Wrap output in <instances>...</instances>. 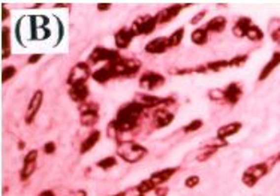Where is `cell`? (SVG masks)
Returning a JSON list of instances; mask_svg holds the SVG:
<instances>
[{
    "mask_svg": "<svg viewBox=\"0 0 280 196\" xmlns=\"http://www.w3.org/2000/svg\"><path fill=\"white\" fill-rule=\"evenodd\" d=\"M147 109L137 100L125 103L115 114V119L111 122L118 132V136L137 131L141 126V119Z\"/></svg>",
    "mask_w": 280,
    "mask_h": 196,
    "instance_id": "6da1fadb",
    "label": "cell"
},
{
    "mask_svg": "<svg viewBox=\"0 0 280 196\" xmlns=\"http://www.w3.org/2000/svg\"><path fill=\"white\" fill-rule=\"evenodd\" d=\"M115 154H117V158H120L123 162L134 165L145 158L148 154V150H147V147H144L142 144H140L134 139H122L117 142Z\"/></svg>",
    "mask_w": 280,
    "mask_h": 196,
    "instance_id": "7a4b0ae2",
    "label": "cell"
},
{
    "mask_svg": "<svg viewBox=\"0 0 280 196\" xmlns=\"http://www.w3.org/2000/svg\"><path fill=\"white\" fill-rule=\"evenodd\" d=\"M112 66L114 70V76L115 78H134L138 75V72L141 70V62L135 57H122L120 60L109 63Z\"/></svg>",
    "mask_w": 280,
    "mask_h": 196,
    "instance_id": "3957f363",
    "label": "cell"
},
{
    "mask_svg": "<svg viewBox=\"0 0 280 196\" xmlns=\"http://www.w3.org/2000/svg\"><path fill=\"white\" fill-rule=\"evenodd\" d=\"M79 125L83 128H95L99 123V105L96 102H84L78 106Z\"/></svg>",
    "mask_w": 280,
    "mask_h": 196,
    "instance_id": "277c9868",
    "label": "cell"
},
{
    "mask_svg": "<svg viewBox=\"0 0 280 196\" xmlns=\"http://www.w3.org/2000/svg\"><path fill=\"white\" fill-rule=\"evenodd\" d=\"M270 172V166L267 162H259V163H255L252 166H249L247 169H245L243 175H242V183L246 186V187H255L267 174Z\"/></svg>",
    "mask_w": 280,
    "mask_h": 196,
    "instance_id": "5b68a950",
    "label": "cell"
},
{
    "mask_svg": "<svg viewBox=\"0 0 280 196\" xmlns=\"http://www.w3.org/2000/svg\"><path fill=\"white\" fill-rule=\"evenodd\" d=\"M90 65L87 62H78L72 66L69 75H68V86H76V84H87V80L92 76Z\"/></svg>",
    "mask_w": 280,
    "mask_h": 196,
    "instance_id": "8992f818",
    "label": "cell"
},
{
    "mask_svg": "<svg viewBox=\"0 0 280 196\" xmlns=\"http://www.w3.org/2000/svg\"><path fill=\"white\" fill-rule=\"evenodd\" d=\"M122 59L118 50H111V48H105V47H96L90 56L87 63L89 65H99V63H114L117 60Z\"/></svg>",
    "mask_w": 280,
    "mask_h": 196,
    "instance_id": "52a82bcc",
    "label": "cell"
},
{
    "mask_svg": "<svg viewBox=\"0 0 280 196\" xmlns=\"http://www.w3.org/2000/svg\"><path fill=\"white\" fill-rule=\"evenodd\" d=\"M135 100L140 102L145 109H157L167 105H173L175 102L174 98H161V96H154L151 93H137Z\"/></svg>",
    "mask_w": 280,
    "mask_h": 196,
    "instance_id": "ba28073f",
    "label": "cell"
},
{
    "mask_svg": "<svg viewBox=\"0 0 280 196\" xmlns=\"http://www.w3.org/2000/svg\"><path fill=\"white\" fill-rule=\"evenodd\" d=\"M165 76L159 72H154V70H145L144 73H141L140 76V87L145 92H153L159 87H162L165 84Z\"/></svg>",
    "mask_w": 280,
    "mask_h": 196,
    "instance_id": "9c48e42d",
    "label": "cell"
},
{
    "mask_svg": "<svg viewBox=\"0 0 280 196\" xmlns=\"http://www.w3.org/2000/svg\"><path fill=\"white\" fill-rule=\"evenodd\" d=\"M159 23H157V20H156V15H142V17H138L134 23H132V26H131V29L135 32V34L137 36H148V34H151L153 32H154V29H156V26H157Z\"/></svg>",
    "mask_w": 280,
    "mask_h": 196,
    "instance_id": "30bf717a",
    "label": "cell"
},
{
    "mask_svg": "<svg viewBox=\"0 0 280 196\" xmlns=\"http://www.w3.org/2000/svg\"><path fill=\"white\" fill-rule=\"evenodd\" d=\"M42 102H44V92L36 90L29 100V105H27V109H26V114H24V123L26 125H32L35 122L39 109H41V106H42Z\"/></svg>",
    "mask_w": 280,
    "mask_h": 196,
    "instance_id": "8fae6325",
    "label": "cell"
},
{
    "mask_svg": "<svg viewBox=\"0 0 280 196\" xmlns=\"http://www.w3.org/2000/svg\"><path fill=\"white\" fill-rule=\"evenodd\" d=\"M37 156L39 151L37 150H30L27 151V154L24 156V161H23V166L20 169V180L21 181H27L36 171L37 166Z\"/></svg>",
    "mask_w": 280,
    "mask_h": 196,
    "instance_id": "7c38bea8",
    "label": "cell"
},
{
    "mask_svg": "<svg viewBox=\"0 0 280 196\" xmlns=\"http://www.w3.org/2000/svg\"><path fill=\"white\" fill-rule=\"evenodd\" d=\"M187 6H192V5L190 3H175L168 8H164L156 14V20L159 24H168V23L174 21L180 15V12Z\"/></svg>",
    "mask_w": 280,
    "mask_h": 196,
    "instance_id": "4fadbf2b",
    "label": "cell"
},
{
    "mask_svg": "<svg viewBox=\"0 0 280 196\" xmlns=\"http://www.w3.org/2000/svg\"><path fill=\"white\" fill-rule=\"evenodd\" d=\"M137 37L135 32L131 27H122L114 33V45L115 50H128L132 41Z\"/></svg>",
    "mask_w": 280,
    "mask_h": 196,
    "instance_id": "5bb4252c",
    "label": "cell"
},
{
    "mask_svg": "<svg viewBox=\"0 0 280 196\" xmlns=\"http://www.w3.org/2000/svg\"><path fill=\"white\" fill-rule=\"evenodd\" d=\"M151 120H153V126L156 129H164L167 126H170L174 122V112L168 111L165 106L153 109L151 112Z\"/></svg>",
    "mask_w": 280,
    "mask_h": 196,
    "instance_id": "9a60e30c",
    "label": "cell"
},
{
    "mask_svg": "<svg viewBox=\"0 0 280 196\" xmlns=\"http://www.w3.org/2000/svg\"><path fill=\"white\" fill-rule=\"evenodd\" d=\"M170 37L168 36H159L151 39L150 42L145 44L144 51L147 54H153V56H159V54H165L170 50Z\"/></svg>",
    "mask_w": 280,
    "mask_h": 196,
    "instance_id": "2e32d148",
    "label": "cell"
},
{
    "mask_svg": "<svg viewBox=\"0 0 280 196\" xmlns=\"http://www.w3.org/2000/svg\"><path fill=\"white\" fill-rule=\"evenodd\" d=\"M243 98V86L240 83H231L223 89V102L229 105H237Z\"/></svg>",
    "mask_w": 280,
    "mask_h": 196,
    "instance_id": "e0dca14e",
    "label": "cell"
},
{
    "mask_svg": "<svg viewBox=\"0 0 280 196\" xmlns=\"http://www.w3.org/2000/svg\"><path fill=\"white\" fill-rule=\"evenodd\" d=\"M178 171H180L178 166H170V168H164V169H159V171L153 172L148 178L153 181V184L156 187H159V186L165 184L167 181H170Z\"/></svg>",
    "mask_w": 280,
    "mask_h": 196,
    "instance_id": "ac0fdd59",
    "label": "cell"
},
{
    "mask_svg": "<svg viewBox=\"0 0 280 196\" xmlns=\"http://www.w3.org/2000/svg\"><path fill=\"white\" fill-rule=\"evenodd\" d=\"M68 96L72 99V102L81 105L84 102H87L89 96H90V89L87 84H76V86H70Z\"/></svg>",
    "mask_w": 280,
    "mask_h": 196,
    "instance_id": "d6986e66",
    "label": "cell"
},
{
    "mask_svg": "<svg viewBox=\"0 0 280 196\" xmlns=\"http://www.w3.org/2000/svg\"><path fill=\"white\" fill-rule=\"evenodd\" d=\"M280 66V51H274L273 54H271V59L264 65V67L261 69V72H259V75H258V81L259 83H262V81H265L267 78L277 69Z\"/></svg>",
    "mask_w": 280,
    "mask_h": 196,
    "instance_id": "ffe728a7",
    "label": "cell"
},
{
    "mask_svg": "<svg viewBox=\"0 0 280 196\" xmlns=\"http://www.w3.org/2000/svg\"><path fill=\"white\" fill-rule=\"evenodd\" d=\"M92 80L98 84H105L111 80H115L114 76V70H112V66L109 63L104 65L102 67L96 69L93 73H92Z\"/></svg>",
    "mask_w": 280,
    "mask_h": 196,
    "instance_id": "44dd1931",
    "label": "cell"
},
{
    "mask_svg": "<svg viewBox=\"0 0 280 196\" xmlns=\"http://www.w3.org/2000/svg\"><path fill=\"white\" fill-rule=\"evenodd\" d=\"M101 136L102 132L99 129H92L90 133L86 136V139L81 142V145H79V154H87L89 151H92L101 141Z\"/></svg>",
    "mask_w": 280,
    "mask_h": 196,
    "instance_id": "7402d4cb",
    "label": "cell"
},
{
    "mask_svg": "<svg viewBox=\"0 0 280 196\" xmlns=\"http://www.w3.org/2000/svg\"><path fill=\"white\" fill-rule=\"evenodd\" d=\"M252 26H253V21L249 17H240V18H237V21L232 26V34L235 37L245 39Z\"/></svg>",
    "mask_w": 280,
    "mask_h": 196,
    "instance_id": "603a6c76",
    "label": "cell"
},
{
    "mask_svg": "<svg viewBox=\"0 0 280 196\" xmlns=\"http://www.w3.org/2000/svg\"><path fill=\"white\" fill-rule=\"evenodd\" d=\"M242 128H243V123H242V122H231V123H228V125L220 126V128L217 129V132H216V136L220 138V139H228L229 136L237 135L240 131H242Z\"/></svg>",
    "mask_w": 280,
    "mask_h": 196,
    "instance_id": "cb8c5ba5",
    "label": "cell"
},
{
    "mask_svg": "<svg viewBox=\"0 0 280 196\" xmlns=\"http://www.w3.org/2000/svg\"><path fill=\"white\" fill-rule=\"evenodd\" d=\"M226 26H228V20L222 15H217V17H213L211 20H209L204 27L207 29L209 33H222V32H225Z\"/></svg>",
    "mask_w": 280,
    "mask_h": 196,
    "instance_id": "d4e9b609",
    "label": "cell"
},
{
    "mask_svg": "<svg viewBox=\"0 0 280 196\" xmlns=\"http://www.w3.org/2000/svg\"><path fill=\"white\" fill-rule=\"evenodd\" d=\"M209 69L206 65H199V66H193V67H171L168 70L170 75H192V73H207Z\"/></svg>",
    "mask_w": 280,
    "mask_h": 196,
    "instance_id": "484cf974",
    "label": "cell"
},
{
    "mask_svg": "<svg viewBox=\"0 0 280 196\" xmlns=\"http://www.w3.org/2000/svg\"><path fill=\"white\" fill-rule=\"evenodd\" d=\"M209 34L210 33L207 32L206 27H198V29H195L192 32L190 41H192V44H195L198 47H203V45H206L209 42Z\"/></svg>",
    "mask_w": 280,
    "mask_h": 196,
    "instance_id": "4316f807",
    "label": "cell"
},
{
    "mask_svg": "<svg viewBox=\"0 0 280 196\" xmlns=\"http://www.w3.org/2000/svg\"><path fill=\"white\" fill-rule=\"evenodd\" d=\"M2 51H3L2 59L3 60L9 59L12 50H11V29L8 26L2 27Z\"/></svg>",
    "mask_w": 280,
    "mask_h": 196,
    "instance_id": "83f0119b",
    "label": "cell"
},
{
    "mask_svg": "<svg viewBox=\"0 0 280 196\" xmlns=\"http://www.w3.org/2000/svg\"><path fill=\"white\" fill-rule=\"evenodd\" d=\"M117 163H118V161H117L115 156H108V158H104V159L98 161L96 166H98L99 169H102V171H109V169H112L114 166H117Z\"/></svg>",
    "mask_w": 280,
    "mask_h": 196,
    "instance_id": "f1b7e54d",
    "label": "cell"
},
{
    "mask_svg": "<svg viewBox=\"0 0 280 196\" xmlns=\"http://www.w3.org/2000/svg\"><path fill=\"white\" fill-rule=\"evenodd\" d=\"M246 39H249V41H252V42H261L262 39H264V32H262V29L258 27L256 24H253V26L249 29V32H247V34H246Z\"/></svg>",
    "mask_w": 280,
    "mask_h": 196,
    "instance_id": "f546056e",
    "label": "cell"
},
{
    "mask_svg": "<svg viewBox=\"0 0 280 196\" xmlns=\"http://www.w3.org/2000/svg\"><path fill=\"white\" fill-rule=\"evenodd\" d=\"M170 37V47L171 48H175L178 47L181 42H183V39H184V27H178Z\"/></svg>",
    "mask_w": 280,
    "mask_h": 196,
    "instance_id": "4dcf8cb0",
    "label": "cell"
},
{
    "mask_svg": "<svg viewBox=\"0 0 280 196\" xmlns=\"http://www.w3.org/2000/svg\"><path fill=\"white\" fill-rule=\"evenodd\" d=\"M229 145V142H228V139H220V138H213V139H210V141H207V142H203V148H213V150H220V148H223V147H228Z\"/></svg>",
    "mask_w": 280,
    "mask_h": 196,
    "instance_id": "1f68e13d",
    "label": "cell"
},
{
    "mask_svg": "<svg viewBox=\"0 0 280 196\" xmlns=\"http://www.w3.org/2000/svg\"><path fill=\"white\" fill-rule=\"evenodd\" d=\"M135 190H137V193H140V195H147V193H150V192H154V190H156V186L153 184V181H151L150 178H147V180L138 183V184L135 186Z\"/></svg>",
    "mask_w": 280,
    "mask_h": 196,
    "instance_id": "d6a6232c",
    "label": "cell"
},
{
    "mask_svg": "<svg viewBox=\"0 0 280 196\" xmlns=\"http://www.w3.org/2000/svg\"><path fill=\"white\" fill-rule=\"evenodd\" d=\"M209 72H220L226 67H229V60H213V62H209L206 63Z\"/></svg>",
    "mask_w": 280,
    "mask_h": 196,
    "instance_id": "836d02e7",
    "label": "cell"
},
{
    "mask_svg": "<svg viewBox=\"0 0 280 196\" xmlns=\"http://www.w3.org/2000/svg\"><path fill=\"white\" fill-rule=\"evenodd\" d=\"M203 126H204V122H203L201 119H195V120H192L190 123L184 125L183 129H181V132H183V133H193V132H198Z\"/></svg>",
    "mask_w": 280,
    "mask_h": 196,
    "instance_id": "e575fe53",
    "label": "cell"
},
{
    "mask_svg": "<svg viewBox=\"0 0 280 196\" xmlns=\"http://www.w3.org/2000/svg\"><path fill=\"white\" fill-rule=\"evenodd\" d=\"M15 75H17V66H14V65L5 66V67L2 69V81H3V84L8 83L9 80H12Z\"/></svg>",
    "mask_w": 280,
    "mask_h": 196,
    "instance_id": "d590c367",
    "label": "cell"
},
{
    "mask_svg": "<svg viewBox=\"0 0 280 196\" xmlns=\"http://www.w3.org/2000/svg\"><path fill=\"white\" fill-rule=\"evenodd\" d=\"M219 150H213V148H204V151H201L198 156H196V161L198 162H207L210 161L213 156L217 153Z\"/></svg>",
    "mask_w": 280,
    "mask_h": 196,
    "instance_id": "8d00e7d4",
    "label": "cell"
},
{
    "mask_svg": "<svg viewBox=\"0 0 280 196\" xmlns=\"http://www.w3.org/2000/svg\"><path fill=\"white\" fill-rule=\"evenodd\" d=\"M249 56L247 54H238V56H234L232 59H229V67H240L243 66L246 62H247Z\"/></svg>",
    "mask_w": 280,
    "mask_h": 196,
    "instance_id": "74e56055",
    "label": "cell"
},
{
    "mask_svg": "<svg viewBox=\"0 0 280 196\" xmlns=\"http://www.w3.org/2000/svg\"><path fill=\"white\" fill-rule=\"evenodd\" d=\"M209 99L211 102H223V89H211V90H209Z\"/></svg>",
    "mask_w": 280,
    "mask_h": 196,
    "instance_id": "f35d334b",
    "label": "cell"
},
{
    "mask_svg": "<svg viewBox=\"0 0 280 196\" xmlns=\"http://www.w3.org/2000/svg\"><path fill=\"white\" fill-rule=\"evenodd\" d=\"M199 183H201V178H199V175H189V177L184 180V187H187V189H195V187H198Z\"/></svg>",
    "mask_w": 280,
    "mask_h": 196,
    "instance_id": "ab89813d",
    "label": "cell"
},
{
    "mask_svg": "<svg viewBox=\"0 0 280 196\" xmlns=\"http://www.w3.org/2000/svg\"><path fill=\"white\" fill-rule=\"evenodd\" d=\"M206 15H207V9H203V11H199L196 15H193L192 17V20L189 21L190 23V26H198L199 23H201L204 18H206Z\"/></svg>",
    "mask_w": 280,
    "mask_h": 196,
    "instance_id": "60d3db41",
    "label": "cell"
},
{
    "mask_svg": "<svg viewBox=\"0 0 280 196\" xmlns=\"http://www.w3.org/2000/svg\"><path fill=\"white\" fill-rule=\"evenodd\" d=\"M42 150H44L45 154H54L56 150H57V145H56L54 141H48V142L44 144V148H42Z\"/></svg>",
    "mask_w": 280,
    "mask_h": 196,
    "instance_id": "b9f144b4",
    "label": "cell"
},
{
    "mask_svg": "<svg viewBox=\"0 0 280 196\" xmlns=\"http://www.w3.org/2000/svg\"><path fill=\"white\" fill-rule=\"evenodd\" d=\"M154 195H156V196H168V195H170V187L159 186V187H156Z\"/></svg>",
    "mask_w": 280,
    "mask_h": 196,
    "instance_id": "7bdbcfd3",
    "label": "cell"
},
{
    "mask_svg": "<svg viewBox=\"0 0 280 196\" xmlns=\"http://www.w3.org/2000/svg\"><path fill=\"white\" fill-rule=\"evenodd\" d=\"M271 41L276 42V44H280V26L276 27V29L271 32Z\"/></svg>",
    "mask_w": 280,
    "mask_h": 196,
    "instance_id": "ee69618b",
    "label": "cell"
},
{
    "mask_svg": "<svg viewBox=\"0 0 280 196\" xmlns=\"http://www.w3.org/2000/svg\"><path fill=\"white\" fill-rule=\"evenodd\" d=\"M96 9H98L99 12L109 11V9H111V3H104V2H99V3L96 5Z\"/></svg>",
    "mask_w": 280,
    "mask_h": 196,
    "instance_id": "f6af8a7d",
    "label": "cell"
},
{
    "mask_svg": "<svg viewBox=\"0 0 280 196\" xmlns=\"http://www.w3.org/2000/svg\"><path fill=\"white\" fill-rule=\"evenodd\" d=\"M41 59H42V54H32V56L27 59V63H29V65H35V63H37Z\"/></svg>",
    "mask_w": 280,
    "mask_h": 196,
    "instance_id": "bcb514c9",
    "label": "cell"
},
{
    "mask_svg": "<svg viewBox=\"0 0 280 196\" xmlns=\"http://www.w3.org/2000/svg\"><path fill=\"white\" fill-rule=\"evenodd\" d=\"M9 15H11L9 9L3 5V6H2V21H6V20L9 18Z\"/></svg>",
    "mask_w": 280,
    "mask_h": 196,
    "instance_id": "7dc6e473",
    "label": "cell"
},
{
    "mask_svg": "<svg viewBox=\"0 0 280 196\" xmlns=\"http://www.w3.org/2000/svg\"><path fill=\"white\" fill-rule=\"evenodd\" d=\"M37 196H56V193L53 190H42Z\"/></svg>",
    "mask_w": 280,
    "mask_h": 196,
    "instance_id": "c3c4849f",
    "label": "cell"
},
{
    "mask_svg": "<svg viewBox=\"0 0 280 196\" xmlns=\"http://www.w3.org/2000/svg\"><path fill=\"white\" fill-rule=\"evenodd\" d=\"M73 196H87V192L83 190V189H81V190H76V192L73 193Z\"/></svg>",
    "mask_w": 280,
    "mask_h": 196,
    "instance_id": "681fc988",
    "label": "cell"
},
{
    "mask_svg": "<svg viewBox=\"0 0 280 196\" xmlns=\"http://www.w3.org/2000/svg\"><path fill=\"white\" fill-rule=\"evenodd\" d=\"M126 195H128V192L123 190V192H118V193H115V195H109V196H126Z\"/></svg>",
    "mask_w": 280,
    "mask_h": 196,
    "instance_id": "f907efd6",
    "label": "cell"
},
{
    "mask_svg": "<svg viewBox=\"0 0 280 196\" xmlns=\"http://www.w3.org/2000/svg\"><path fill=\"white\" fill-rule=\"evenodd\" d=\"M24 147H26V142H23V141H20V142H18V148H20V150H23Z\"/></svg>",
    "mask_w": 280,
    "mask_h": 196,
    "instance_id": "816d5d0a",
    "label": "cell"
},
{
    "mask_svg": "<svg viewBox=\"0 0 280 196\" xmlns=\"http://www.w3.org/2000/svg\"><path fill=\"white\" fill-rule=\"evenodd\" d=\"M274 161H276V162H280V151H279V154L274 158Z\"/></svg>",
    "mask_w": 280,
    "mask_h": 196,
    "instance_id": "f5cc1de1",
    "label": "cell"
},
{
    "mask_svg": "<svg viewBox=\"0 0 280 196\" xmlns=\"http://www.w3.org/2000/svg\"><path fill=\"white\" fill-rule=\"evenodd\" d=\"M137 196H145V195H140V193H138V195H137Z\"/></svg>",
    "mask_w": 280,
    "mask_h": 196,
    "instance_id": "db71d44e",
    "label": "cell"
}]
</instances>
